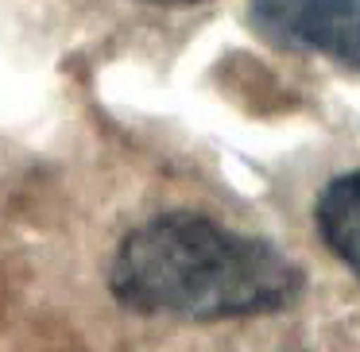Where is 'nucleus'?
<instances>
[{"mask_svg": "<svg viewBox=\"0 0 360 352\" xmlns=\"http://www.w3.org/2000/svg\"><path fill=\"white\" fill-rule=\"evenodd\" d=\"M302 287L306 271L279 244L190 209L136 225L109 267L120 306L174 321L267 318L295 306Z\"/></svg>", "mask_w": 360, "mask_h": 352, "instance_id": "f257e3e1", "label": "nucleus"}, {"mask_svg": "<svg viewBox=\"0 0 360 352\" xmlns=\"http://www.w3.org/2000/svg\"><path fill=\"white\" fill-rule=\"evenodd\" d=\"M248 20L275 47L360 74V0H248Z\"/></svg>", "mask_w": 360, "mask_h": 352, "instance_id": "f03ea898", "label": "nucleus"}, {"mask_svg": "<svg viewBox=\"0 0 360 352\" xmlns=\"http://www.w3.org/2000/svg\"><path fill=\"white\" fill-rule=\"evenodd\" d=\"M314 228L321 244L360 279V171H345L321 186L314 202Z\"/></svg>", "mask_w": 360, "mask_h": 352, "instance_id": "7ed1b4c3", "label": "nucleus"}, {"mask_svg": "<svg viewBox=\"0 0 360 352\" xmlns=\"http://www.w3.org/2000/svg\"><path fill=\"white\" fill-rule=\"evenodd\" d=\"M148 4H167V8H182V4H202V0H148Z\"/></svg>", "mask_w": 360, "mask_h": 352, "instance_id": "20e7f679", "label": "nucleus"}]
</instances>
